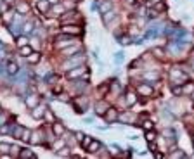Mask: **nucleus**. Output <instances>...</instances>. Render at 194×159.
<instances>
[{"label":"nucleus","mask_w":194,"mask_h":159,"mask_svg":"<svg viewBox=\"0 0 194 159\" xmlns=\"http://www.w3.org/2000/svg\"><path fill=\"white\" fill-rule=\"evenodd\" d=\"M57 99L62 100V102H68V100H70V97H68L66 93H61V95H57Z\"/></svg>","instance_id":"nucleus-46"},{"label":"nucleus","mask_w":194,"mask_h":159,"mask_svg":"<svg viewBox=\"0 0 194 159\" xmlns=\"http://www.w3.org/2000/svg\"><path fill=\"white\" fill-rule=\"evenodd\" d=\"M68 154H70V149H66V147H62V149L57 152V156H59V158H66Z\"/></svg>","instance_id":"nucleus-38"},{"label":"nucleus","mask_w":194,"mask_h":159,"mask_svg":"<svg viewBox=\"0 0 194 159\" xmlns=\"http://www.w3.org/2000/svg\"><path fill=\"white\" fill-rule=\"evenodd\" d=\"M62 33H68V35H80L82 28L80 26H62Z\"/></svg>","instance_id":"nucleus-9"},{"label":"nucleus","mask_w":194,"mask_h":159,"mask_svg":"<svg viewBox=\"0 0 194 159\" xmlns=\"http://www.w3.org/2000/svg\"><path fill=\"white\" fill-rule=\"evenodd\" d=\"M135 100H137L135 93H128V97H127V106H133V104H135Z\"/></svg>","instance_id":"nucleus-32"},{"label":"nucleus","mask_w":194,"mask_h":159,"mask_svg":"<svg viewBox=\"0 0 194 159\" xmlns=\"http://www.w3.org/2000/svg\"><path fill=\"white\" fill-rule=\"evenodd\" d=\"M174 93H175V95H179V93H182V88H177V87H174Z\"/></svg>","instance_id":"nucleus-51"},{"label":"nucleus","mask_w":194,"mask_h":159,"mask_svg":"<svg viewBox=\"0 0 194 159\" xmlns=\"http://www.w3.org/2000/svg\"><path fill=\"white\" fill-rule=\"evenodd\" d=\"M0 62H2V55H0Z\"/></svg>","instance_id":"nucleus-59"},{"label":"nucleus","mask_w":194,"mask_h":159,"mask_svg":"<svg viewBox=\"0 0 194 159\" xmlns=\"http://www.w3.org/2000/svg\"><path fill=\"white\" fill-rule=\"evenodd\" d=\"M2 125H5V116L0 112V126H2Z\"/></svg>","instance_id":"nucleus-50"},{"label":"nucleus","mask_w":194,"mask_h":159,"mask_svg":"<svg viewBox=\"0 0 194 159\" xmlns=\"http://www.w3.org/2000/svg\"><path fill=\"white\" fill-rule=\"evenodd\" d=\"M35 30V26H33V23H26V24H24V31H26V33H31V31Z\"/></svg>","instance_id":"nucleus-40"},{"label":"nucleus","mask_w":194,"mask_h":159,"mask_svg":"<svg viewBox=\"0 0 194 159\" xmlns=\"http://www.w3.org/2000/svg\"><path fill=\"white\" fill-rule=\"evenodd\" d=\"M170 80H172V83H185V81H189V78H187V74L185 73H182L180 69H177V68H174V69L170 71Z\"/></svg>","instance_id":"nucleus-3"},{"label":"nucleus","mask_w":194,"mask_h":159,"mask_svg":"<svg viewBox=\"0 0 194 159\" xmlns=\"http://www.w3.org/2000/svg\"><path fill=\"white\" fill-rule=\"evenodd\" d=\"M10 18H12V14H10V12H7V14L4 16V19H5V23H10Z\"/></svg>","instance_id":"nucleus-49"},{"label":"nucleus","mask_w":194,"mask_h":159,"mask_svg":"<svg viewBox=\"0 0 194 159\" xmlns=\"http://www.w3.org/2000/svg\"><path fill=\"white\" fill-rule=\"evenodd\" d=\"M193 92H194V83H189V85H185L184 88H182V93H187V95L189 93L193 95Z\"/></svg>","instance_id":"nucleus-28"},{"label":"nucleus","mask_w":194,"mask_h":159,"mask_svg":"<svg viewBox=\"0 0 194 159\" xmlns=\"http://www.w3.org/2000/svg\"><path fill=\"white\" fill-rule=\"evenodd\" d=\"M26 106L28 107H35V106H38V95H35V93H31L26 97Z\"/></svg>","instance_id":"nucleus-11"},{"label":"nucleus","mask_w":194,"mask_h":159,"mask_svg":"<svg viewBox=\"0 0 194 159\" xmlns=\"http://www.w3.org/2000/svg\"><path fill=\"white\" fill-rule=\"evenodd\" d=\"M19 158H23V159L35 158V154H33V152H31L30 149H21V152H19Z\"/></svg>","instance_id":"nucleus-25"},{"label":"nucleus","mask_w":194,"mask_h":159,"mask_svg":"<svg viewBox=\"0 0 194 159\" xmlns=\"http://www.w3.org/2000/svg\"><path fill=\"white\" fill-rule=\"evenodd\" d=\"M97 2H106V0H97Z\"/></svg>","instance_id":"nucleus-58"},{"label":"nucleus","mask_w":194,"mask_h":159,"mask_svg":"<svg viewBox=\"0 0 194 159\" xmlns=\"http://www.w3.org/2000/svg\"><path fill=\"white\" fill-rule=\"evenodd\" d=\"M5 69H7V74H9V76H16V74L19 73V66H18L16 62H7Z\"/></svg>","instance_id":"nucleus-8"},{"label":"nucleus","mask_w":194,"mask_h":159,"mask_svg":"<svg viewBox=\"0 0 194 159\" xmlns=\"http://www.w3.org/2000/svg\"><path fill=\"white\" fill-rule=\"evenodd\" d=\"M114 61L120 64V62L123 61V52H116V54H114Z\"/></svg>","instance_id":"nucleus-41"},{"label":"nucleus","mask_w":194,"mask_h":159,"mask_svg":"<svg viewBox=\"0 0 194 159\" xmlns=\"http://www.w3.org/2000/svg\"><path fill=\"white\" fill-rule=\"evenodd\" d=\"M142 78H144V80H147V81L151 83V81H154V80H158V73H144Z\"/></svg>","instance_id":"nucleus-26"},{"label":"nucleus","mask_w":194,"mask_h":159,"mask_svg":"<svg viewBox=\"0 0 194 159\" xmlns=\"http://www.w3.org/2000/svg\"><path fill=\"white\" fill-rule=\"evenodd\" d=\"M21 139L24 140V142H30V139H31V131L28 128H24L23 130V135H21Z\"/></svg>","instance_id":"nucleus-30"},{"label":"nucleus","mask_w":194,"mask_h":159,"mask_svg":"<svg viewBox=\"0 0 194 159\" xmlns=\"http://www.w3.org/2000/svg\"><path fill=\"white\" fill-rule=\"evenodd\" d=\"M37 7H38V10H40V12H47V10L51 9V2H49V0H40Z\"/></svg>","instance_id":"nucleus-16"},{"label":"nucleus","mask_w":194,"mask_h":159,"mask_svg":"<svg viewBox=\"0 0 194 159\" xmlns=\"http://www.w3.org/2000/svg\"><path fill=\"white\" fill-rule=\"evenodd\" d=\"M149 150H156V144H153V142H149Z\"/></svg>","instance_id":"nucleus-52"},{"label":"nucleus","mask_w":194,"mask_h":159,"mask_svg":"<svg viewBox=\"0 0 194 159\" xmlns=\"http://www.w3.org/2000/svg\"><path fill=\"white\" fill-rule=\"evenodd\" d=\"M23 126H19V125H14L12 126V130H10V133H12V137H16V139H21V135H23Z\"/></svg>","instance_id":"nucleus-17"},{"label":"nucleus","mask_w":194,"mask_h":159,"mask_svg":"<svg viewBox=\"0 0 194 159\" xmlns=\"http://www.w3.org/2000/svg\"><path fill=\"white\" fill-rule=\"evenodd\" d=\"M193 99H194V92H193Z\"/></svg>","instance_id":"nucleus-60"},{"label":"nucleus","mask_w":194,"mask_h":159,"mask_svg":"<svg viewBox=\"0 0 194 159\" xmlns=\"http://www.w3.org/2000/svg\"><path fill=\"white\" fill-rule=\"evenodd\" d=\"M19 152H21V149L18 145H10V150H9L10 156H19Z\"/></svg>","instance_id":"nucleus-33"},{"label":"nucleus","mask_w":194,"mask_h":159,"mask_svg":"<svg viewBox=\"0 0 194 159\" xmlns=\"http://www.w3.org/2000/svg\"><path fill=\"white\" fill-rule=\"evenodd\" d=\"M52 128H54V133L56 135H64V126H62L61 123H52Z\"/></svg>","instance_id":"nucleus-21"},{"label":"nucleus","mask_w":194,"mask_h":159,"mask_svg":"<svg viewBox=\"0 0 194 159\" xmlns=\"http://www.w3.org/2000/svg\"><path fill=\"white\" fill-rule=\"evenodd\" d=\"M31 52H33V49H31L30 45H24V47H19V54L23 55V57H28Z\"/></svg>","instance_id":"nucleus-23"},{"label":"nucleus","mask_w":194,"mask_h":159,"mask_svg":"<svg viewBox=\"0 0 194 159\" xmlns=\"http://www.w3.org/2000/svg\"><path fill=\"white\" fill-rule=\"evenodd\" d=\"M193 71H194V61H193Z\"/></svg>","instance_id":"nucleus-57"},{"label":"nucleus","mask_w":194,"mask_h":159,"mask_svg":"<svg viewBox=\"0 0 194 159\" xmlns=\"http://www.w3.org/2000/svg\"><path fill=\"white\" fill-rule=\"evenodd\" d=\"M125 2H127V4H132L133 0H125Z\"/></svg>","instance_id":"nucleus-55"},{"label":"nucleus","mask_w":194,"mask_h":159,"mask_svg":"<svg viewBox=\"0 0 194 159\" xmlns=\"http://www.w3.org/2000/svg\"><path fill=\"white\" fill-rule=\"evenodd\" d=\"M43 114H45V107H42V106H35V107H31V116H33L35 119L43 118Z\"/></svg>","instance_id":"nucleus-7"},{"label":"nucleus","mask_w":194,"mask_h":159,"mask_svg":"<svg viewBox=\"0 0 194 159\" xmlns=\"http://www.w3.org/2000/svg\"><path fill=\"white\" fill-rule=\"evenodd\" d=\"M0 133H9V126L7 125H2L0 126Z\"/></svg>","instance_id":"nucleus-48"},{"label":"nucleus","mask_w":194,"mask_h":159,"mask_svg":"<svg viewBox=\"0 0 194 159\" xmlns=\"http://www.w3.org/2000/svg\"><path fill=\"white\" fill-rule=\"evenodd\" d=\"M75 137H76V140H78V142H82V140L85 139V135H83L82 131H75Z\"/></svg>","instance_id":"nucleus-45"},{"label":"nucleus","mask_w":194,"mask_h":159,"mask_svg":"<svg viewBox=\"0 0 194 159\" xmlns=\"http://www.w3.org/2000/svg\"><path fill=\"white\" fill-rule=\"evenodd\" d=\"M193 145H194V142H193Z\"/></svg>","instance_id":"nucleus-61"},{"label":"nucleus","mask_w":194,"mask_h":159,"mask_svg":"<svg viewBox=\"0 0 194 159\" xmlns=\"http://www.w3.org/2000/svg\"><path fill=\"white\" fill-rule=\"evenodd\" d=\"M9 150H10L9 144H0V152H2V154H9Z\"/></svg>","instance_id":"nucleus-34"},{"label":"nucleus","mask_w":194,"mask_h":159,"mask_svg":"<svg viewBox=\"0 0 194 159\" xmlns=\"http://www.w3.org/2000/svg\"><path fill=\"white\" fill-rule=\"evenodd\" d=\"M76 54H82V52H80V47H73V49L64 50V55H66V57H73V55H76Z\"/></svg>","instance_id":"nucleus-22"},{"label":"nucleus","mask_w":194,"mask_h":159,"mask_svg":"<svg viewBox=\"0 0 194 159\" xmlns=\"http://www.w3.org/2000/svg\"><path fill=\"white\" fill-rule=\"evenodd\" d=\"M49 2H51V4H57V2H59V0H49Z\"/></svg>","instance_id":"nucleus-54"},{"label":"nucleus","mask_w":194,"mask_h":159,"mask_svg":"<svg viewBox=\"0 0 194 159\" xmlns=\"http://www.w3.org/2000/svg\"><path fill=\"white\" fill-rule=\"evenodd\" d=\"M5 2H7V4H12V2H14V0H5Z\"/></svg>","instance_id":"nucleus-56"},{"label":"nucleus","mask_w":194,"mask_h":159,"mask_svg":"<svg viewBox=\"0 0 194 159\" xmlns=\"http://www.w3.org/2000/svg\"><path fill=\"white\" fill-rule=\"evenodd\" d=\"M154 54H156V57L163 59V50H161V49H154Z\"/></svg>","instance_id":"nucleus-47"},{"label":"nucleus","mask_w":194,"mask_h":159,"mask_svg":"<svg viewBox=\"0 0 194 159\" xmlns=\"http://www.w3.org/2000/svg\"><path fill=\"white\" fill-rule=\"evenodd\" d=\"M42 131L40 130H35V131H31V139H30V142L31 144H35V145H37V144H42Z\"/></svg>","instance_id":"nucleus-12"},{"label":"nucleus","mask_w":194,"mask_h":159,"mask_svg":"<svg viewBox=\"0 0 194 159\" xmlns=\"http://www.w3.org/2000/svg\"><path fill=\"white\" fill-rule=\"evenodd\" d=\"M170 158H185V154L182 152V150H179V152H172Z\"/></svg>","instance_id":"nucleus-42"},{"label":"nucleus","mask_w":194,"mask_h":159,"mask_svg":"<svg viewBox=\"0 0 194 159\" xmlns=\"http://www.w3.org/2000/svg\"><path fill=\"white\" fill-rule=\"evenodd\" d=\"M139 93H142V95H151V93H153V87H151V85H146V83H144V85H139Z\"/></svg>","instance_id":"nucleus-14"},{"label":"nucleus","mask_w":194,"mask_h":159,"mask_svg":"<svg viewBox=\"0 0 194 159\" xmlns=\"http://www.w3.org/2000/svg\"><path fill=\"white\" fill-rule=\"evenodd\" d=\"M75 40L73 36H59V40L56 42V47L57 49H62V47H66V45H71V43H75Z\"/></svg>","instance_id":"nucleus-5"},{"label":"nucleus","mask_w":194,"mask_h":159,"mask_svg":"<svg viewBox=\"0 0 194 159\" xmlns=\"http://www.w3.org/2000/svg\"><path fill=\"white\" fill-rule=\"evenodd\" d=\"M111 92L114 93V95H116V93H120V85H118L116 81H114V83L111 85Z\"/></svg>","instance_id":"nucleus-39"},{"label":"nucleus","mask_w":194,"mask_h":159,"mask_svg":"<svg viewBox=\"0 0 194 159\" xmlns=\"http://www.w3.org/2000/svg\"><path fill=\"white\" fill-rule=\"evenodd\" d=\"M83 62H85V59L82 57V54H76V55H73V57H70V59L66 61L64 64H62V68L64 69H73V68H78V66H82Z\"/></svg>","instance_id":"nucleus-2"},{"label":"nucleus","mask_w":194,"mask_h":159,"mask_svg":"<svg viewBox=\"0 0 194 159\" xmlns=\"http://www.w3.org/2000/svg\"><path fill=\"white\" fill-rule=\"evenodd\" d=\"M43 118H45V121L47 123H56V116L52 114L51 109H45V114H43Z\"/></svg>","instance_id":"nucleus-24"},{"label":"nucleus","mask_w":194,"mask_h":159,"mask_svg":"<svg viewBox=\"0 0 194 159\" xmlns=\"http://www.w3.org/2000/svg\"><path fill=\"white\" fill-rule=\"evenodd\" d=\"M113 9V2L111 0H106V2H101V5H99V12L104 14V12H108V10Z\"/></svg>","instance_id":"nucleus-13"},{"label":"nucleus","mask_w":194,"mask_h":159,"mask_svg":"<svg viewBox=\"0 0 194 159\" xmlns=\"http://www.w3.org/2000/svg\"><path fill=\"white\" fill-rule=\"evenodd\" d=\"M104 118H106L108 123H111V121H114V119H118V112H116V109H111V107H109V109L106 111Z\"/></svg>","instance_id":"nucleus-10"},{"label":"nucleus","mask_w":194,"mask_h":159,"mask_svg":"<svg viewBox=\"0 0 194 159\" xmlns=\"http://www.w3.org/2000/svg\"><path fill=\"white\" fill-rule=\"evenodd\" d=\"M68 78L70 80H78V78H82V80H89V73H87V68L85 66H78V68H73V69L68 71Z\"/></svg>","instance_id":"nucleus-1"},{"label":"nucleus","mask_w":194,"mask_h":159,"mask_svg":"<svg viewBox=\"0 0 194 159\" xmlns=\"http://www.w3.org/2000/svg\"><path fill=\"white\" fill-rule=\"evenodd\" d=\"M108 109H109V107H108V104H106V102H99V104L95 106V112H97L99 116H104Z\"/></svg>","instance_id":"nucleus-15"},{"label":"nucleus","mask_w":194,"mask_h":159,"mask_svg":"<svg viewBox=\"0 0 194 159\" xmlns=\"http://www.w3.org/2000/svg\"><path fill=\"white\" fill-rule=\"evenodd\" d=\"M118 119H120V121H132V119H133V114H130V112H123V114H120V116H118Z\"/></svg>","instance_id":"nucleus-27"},{"label":"nucleus","mask_w":194,"mask_h":159,"mask_svg":"<svg viewBox=\"0 0 194 159\" xmlns=\"http://www.w3.org/2000/svg\"><path fill=\"white\" fill-rule=\"evenodd\" d=\"M56 81H57V76H56V74H51V76L47 78V83H49V85H54Z\"/></svg>","instance_id":"nucleus-43"},{"label":"nucleus","mask_w":194,"mask_h":159,"mask_svg":"<svg viewBox=\"0 0 194 159\" xmlns=\"http://www.w3.org/2000/svg\"><path fill=\"white\" fill-rule=\"evenodd\" d=\"M135 43H137V45H142V43H144V38H137V40H135Z\"/></svg>","instance_id":"nucleus-53"},{"label":"nucleus","mask_w":194,"mask_h":159,"mask_svg":"<svg viewBox=\"0 0 194 159\" xmlns=\"http://www.w3.org/2000/svg\"><path fill=\"white\" fill-rule=\"evenodd\" d=\"M21 23H23V18H21V14L18 16V18H14V21L10 23V26H9V30L12 35H19L21 31H23V28H21Z\"/></svg>","instance_id":"nucleus-4"},{"label":"nucleus","mask_w":194,"mask_h":159,"mask_svg":"<svg viewBox=\"0 0 194 159\" xmlns=\"http://www.w3.org/2000/svg\"><path fill=\"white\" fill-rule=\"evenodd\" d=\"M16 12H19L21 16H24V14H28V12H30V5H28L26 2H23V0H21V2L16 4Z\"/></svg>","instance_id":"nucleus-6"},{"label":"nucleus","mask_w":194,"mask_h":159,"mask_svg":"<svg viewBox=\"0 0 194 159\" xmlns=\"http://www.w3.org/2000/svg\"><path fill=\"white\" fill-rule=\"evenodd\" d=\"M118 42H120L122 45H130V43H132V42H130V38H128V36H123V38H122V40H118Z\"/></svg>","instance_id":"nucleus-44"},{"label":"nucleus","mask_w":194,"mask_h":159,"mask_svg":"<svg viewBox=\"0 0 194 159\" xmlns=\"http://www.w3.org/2000/svg\"><path fill=\"white\" fill-rule=\"evenodd\" d=\"M52 12H54V16H61L62 12H64V9H62V5H56L52 9Z\"/></svg>","instance_id":"nucleus-35"},{"label":"nucleus","mask_w":194,"mask_h":159,"mask_svg":"<svg viewBox=\"0 0 194 159\" xmlns=\"http://www.w3.org/2000/svg\"><path fill=\"white\" fill-rule=\"evenodd\" d=\"M90 142H92V137H90V135H85V139H83L82 142H80V144H82V147H83V149H87Z\"/></svg>","instance_id":"nucleus-31"},{"label":"nucleus","mask_w":194,"mask_h":159,"mask_svg":"<svg viewBox=\"0 0 194 159\" xmlns=\"http://www.w3.org/2000/svg\"><path fill=\"white\" fill-rule=\"evenodd\" d=\"M28 43H30V42H28L26 36H19V38H18V45H19V47H24V45H28Z\"/></svg>","instance_id":"nucleus-36"},{"label":"nucleus","mask_w":194,"mask_h":159,"mask_svg":"<svg viewBox=\"0 0 194 159\" xmlns=\"http://www.w3.org/2000/svg\"><path fill=\"white\" fill-rule=\"evenodd\" d=\"M154 139H156V133H154L153 130H146V140L147 142H153Z\"/></svg>","instance_id":"nucleus-29"},{"label":"nucleus","mask_w":194,"mask_h":159,"mask_svg":"<svg viewBox=\"0 0 194 159\" xmlns=\"http://www.w3.org/2000/svg\"><path fill=\"white\" fill-rule=\"evenodd\" d=\"M101 149V144H99V142H95V140H92V142H90V144H89V147H87V149L85 150H89V152H97V150Z\"/></svg>","instance_id":"nucleus-20"},{"label":"nucleus","mask_w":194,"mask_h":159,"mask_svg":"<svg viewBox=\"0 0 194 159\" xmlns=\"http://www.w3.org/2000/svg\"><path fill=\"white\" fill-rule=\"evenodd\" d=\"M142 126H144V130H153L154 128V125H153V121H149V119H146L142 123Z\"/></svg>","instance_id":"nucleus-37"},{"label":"nucleus","mask_w":194,"mask_h":159,"mask_svg":"<svg viewBox=\"0 0 194 159\" xmlns=\"http://www.w3.org/2000/svg\"><path fill=\"white\" fill-rule=\"evenodd\" d=\"M114 18H116V14H114V10H113V9L102 14V19H104V23H106V24H109V21L114 19Z\"/></svg>","instance_id":"nucleus-19"},{"label":"nucleus","mask_w":194,"mask_h":159,"mask_svg":"<svg viewBox=\"0 0 194 159\" xmlns=\"http://www.w3.org/2000/svg\"><path fill=\"white\" fill-rule=\"evenodd\" d=\"M40 57H42L40 52H31L30 55H28V62H30V64H37V62L40 61Z\"/></svg>","instance_id":"nucleus-18"}]
</instances>
